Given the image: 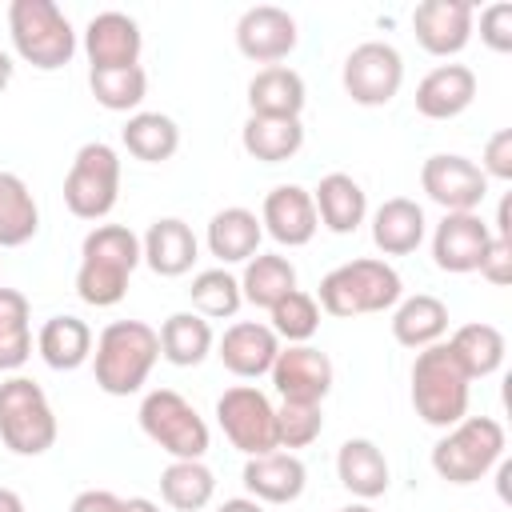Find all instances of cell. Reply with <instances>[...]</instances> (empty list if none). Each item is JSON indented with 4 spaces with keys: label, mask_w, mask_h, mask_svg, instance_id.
Wrapping results in <instances>:
<instances>
[{
    "label": "cell",
    "mask_w": 512,
    "mask_h": 512,
    "mask_svg": "<svg viewBox=\"0 0 512 512\" xmlns=\"http://www.w3.org/2000/svg\"><path fill=\"white\" fill-rule=\"evenodd\" d=\"M36 352L44 356L48 368L72 372L92 356V328L80 316H52L36 336Z\"/></svg>",
    "instance_id": "30"
},
{
    "label": "cell",
    "mask_w": 512,
    "mask_h": 512,
    "mask_svg": "<svg viewBox=\"0 0 512 512\" xmlns=\"http://www.w3.org/2000/svg\"><path fill=\"white\" fill-rule=\"evenodd\" d=\"M448 348H452V356L460 360V368L468 372V380L492 376V372L504 364V332H500L496 324H484V320L456 328L452 340H448Z\"/></svg>",
    "instance_id": "35"
},
{
    "label": "cell",
    "mask_w": 512,
    "mask_h": 512,
    "mask_svg": "<svg viewBox=\"0 0 512 512\" xmlns=\"http://www.w3.org/2000/svg\"><path fill=\"white\" fill-rule=\"evenodd\" d=\"M340 512H376V508H368V504H348V508H340Z\"/></svg>",
    "instance_id": "50"
},
{
    "label": "cell",
    "mask_w": 512,
    "mask_h": 512,
    "mask_svg": "<svg viewBox=\"0 0 512 512\" xmlns=\"http://www.w3.org/2000/svg\"><path fill=\"white\" fill-rule=\"evenodd\" d=\"M192 308L204 316V320H224V316H236V308L244 304L240 296V280L228 272V268H204L192 276Z\"/></svg>",
    "instance_id": "38"
},
{
    "label": "cell",
    "mask_w": 512,
    "mask_h": 512,
    "mask_svg": "<svg viewBox=\"0 0 512 512\" xmlns=\"http://www.w3.org/2000/svg\"><path fill=\"white\" fill-rule=\"evenodd\" d=\"M244 488L252 492V500H264V504H292L304 484H308V472H304V460L292 456V452H264V456H248L244 464Z\"/></svg>",
    "instance_id": "20"
},
{
    "label": "cell",
    "mask_w": 512,
    "mask_h": 512,
    "mask_svg": "<svg viewBox=\"0 0 512 512\" xmlns=\"http://www.w3.org/2000/svg\"><path fill=\"white\" fill-rule=\"evenodd\" d=\"M260 236H264L260 216L240 208V204L236 208H220L208 220V252L220 260V268L224 264H248L256 256V248H260Z\"/></svg>",
    "instance_id": "26"
},
{
    "label": "cell",
    "mask_w": 512,
    "mask_h": 512,
    "mask_svg": "<svg viewBox=\"0 0 512 512\" xmlns=\"http://www.w3.org/2000/svg\"><path fill=\"white\" fill-rule=\"evenodd\" d=\"M488 240L492 228L480 220V212H444L432 232V260L440 272H476Z\"/></svg>",
    "instance_id": "17"
},
{
    "label": "cell",
    "mask_w": 512,
    "mask_h": 512,
    "mask_svg": "<svg viewBox=\"0 0 512 512\" xmlns=\"http://www.w3.org/2000/svg\"><path fill=\"white\" fill-rule=\"evenodd\" d=\"M12 72H16V64H12V56L8 52H0V92L12 84Z\"/></svg>",
    "instance_id": "49"
},
{
    "label": "cell",
    "mask_w": 512,
    "mask_h": 512,
    "mask_svg": "<svg viewBox=\"0 0 512 512\" xmlns=\"http://www.w3.org/2000/svg\"><path fill=\"white\" fill-rule=\"evenodd\" d=\"M476 272H480L488 284H496V288L512 284V240L492 236L488 248H484V256H480V268H476Z\"/></svg>",
    "instance_id": "44"
},
{
    "label": "cell",
    "mask_w": 512,
    "mask_h": 512,
    "mask_svg": "<svg viewBox=\"0 0 512 512\" xmlns=\"http://www.w3.org/2000/svg\"><path fill=\"white\" fill-rule=\"evenodd\" d=\"M120 140H124V148H128L136 160H144V164H164V160H172L176 148H180V128H176V120L164 116V112H132L128 124L120 128Z\"/></svg>",
    "instance_id": "32"
},
{
    "label": "cell",
    "mask_w": 512,
    "mask_h": 512,
    "mask_svg": "<svg viewBox=\"0 0 512 512\" xmlns=\"http://www.w3.org/2000/svg\"><path fill=\"white\" fill-rule=\"evenodd\" d=\"M0 440L16 456H44L56 444V412L36 380L12 376L0 384Z\"/></svg>",
    "instance_id": "7"
},
{
    "label": "cell",
    "mask_w": 512,
    "mask_h": 512,
    "mask_svg": "<svg viewBox=\"0 0 512 512\" xmlns=\"http://www.w3.org/2000/svg\"><path fill=\"white\" fill-rule=\"evenodd\" d=\"M472 20L468 0H424L412 12V32L428 56H456L472 40Z\"/></svg>",
    "instance_id": "15"
},
{
    "label": "cell",
    "mask_w": 512,
    "mask_h": 512,
    "mask_svg": "<svg viewBox=\"0 0 512 512\" xmlns=\"http://www.w3.org/2000/svg\"><path fill=\"white\" fill-rule=\"evenodd\" d=\"M420 188L428 200H436L444 212H476L488 196V176L476 168V160L456 152H436L420 168Z\"/></svg>",
    "instance_id": "12"
},
{
    "label": "cell",
    "mask_w": 512,
    "mask_h": 512,
    "mask_svg": "<svg viewBox=\"0 0 512 512\" xmlns=\"http://www.w3.org/2000/svg\"><path fill=\"white\" fill-rule=\"evenodd\" d=\"M240 144L252 160L280 164V160H292L304 148V124L284 120V116H248L244 132H240Z\"/></svg>",
    "instance_id": "29"
},
{
    "label": "cell",
    "mask_w": 512,
    "mask_h": 512,
    "mask_svg": "<svg viewBox=\"0 0 512 512\" xmlns=\"http://www.w3.org/2000/svg\"><path fill=\"white\" fill-rule=\"evenodd\" d=\"M268 376H272V388L280 392V400L320 404L332 392V360L320 348H312V344L280 348Z\"/></svg>",
    "instance_id": "13"
},
{
    "label": "cell",
    "mask_w": 512,
    "mask_h": 512,
    "mask_svg": "<svg viewBox=\"0 0 512 512\" xmlns=\"http://www.w3.org/2000/svg\"><path fill=\"white\" fill-rule=\"evenodd\" d=\"M0 512H24V500L12 488H0Z\"/></svg>",
    "instance_id": "48"
},
{
    "label": "cell",
    "mask_w": 512,
    "mask_h": 512,
    "mask_svg": "<svg viewBox=\"0 0 512 512\" xmlns=\"http://www.w3.org/2000/svg\"><path fill=\"white\" fill-rule=\"evenodd\" d=\"M320 432H324V412H320V404L280 400V408H276V444H280V448H308Z\"/></svg>",
    "instance_id": "41"
},
{
    "label": "cell",
    "mask_w": 512,
    "mask_h": 512,
    "mask_svg": "<svg viewBox=\"0 0 512 512\" xmlns=\"http://www.w3.org/2000/svg\"><path fill=\"white\" fill-rule=\"evenodd\" d=\"M344 92L364 108H384L404 84V60L384 40H364L344 60Z\"/></svg>",
    "instance_id": "11"
},
{
    "label": "cell",
    "mask_w": 512,
    "mask_h": 512,
    "mask_svg": "<svg viewBox=\"0 0 512 512\" xmlns=\"http://www.w3.org/2000/svg\"><path fill=\"white\" fill-rule=\"evenodd\" d=\"M156 360H160V336L144 320H112L96 336L92 368H96L100 392H108V396L140 392Z\"/></svg>",
    "instance_id": "2"
},
{
    "label": "cell",
    "mask_w": 512,
    "mask_h": 512,
    "mask_svg": "<svg viewBox=\"0 0 512 512\" xmlns=\"http://www.w3.org/2000/svg\"><path fill=\"white\" fill-rule=\"evenodd\" d=\"M476 100V72L468 64H440L416 84V112L428 120H452Z\"/></svg>",
    "instance_id": "21"
},
{
    "label": "cell",
    "mask_w": 512,
    "mask_h": 512,
    "mask_svg": "<svg viewBox=\"0 0 512 512\" xmlns=\"http://www.w3.org/2000/svg\"><path fill=\"white\" fill-rule=\"evenodd\" d=\"M260 228L284 244V248H304L320 220H316V204H312V192L300 188V184H276L268 196H264V208H260Z\"/></svg>",
    "instance_id": "16"
},
{
    "label": "cell",
    "mask_w": 512,
    "mask_h": 512,
    "mask_svg": "<svg viewBox=\"0 0 512 512\" xmlns=\"http://www.w3.org/2000/svg\"><path fill=\"white\" fill-rule=\"evenodd\" d=\"M68 512H120V496H112V492H104V488H88V492H80V496L72 500Z\"/></svg>",
    "instance_id": "45"
},
{
    "label": "cell",
    "mask_w": 512,
    "mask_h": 512,
    "mask_svg": "<svg viewBox=\"0 0 512 512\" xmlns=\"http://www.w3.org/2000/svg\"><path fill=\"white\" fill-rule=\"evenodd\" d=\"M216 512H264V508H260V500H252V496H236V500H224Z\"/></svg>",
    "instance_id": "46"
},
{
    "label": "cell",
    "mask_w": 512,
    "mask_h": 512,
    "mask_svg": "<svg viewBox=\"0 0 512 512\" xmlns=\"http://www.w3.org/2000/svg\"><path fill=\"white\" fill-rule=\"evenodd\" d=\"M296 16L276 4H256L236 20V48L256 64H276L296 48Z\"/></svg>",
    "instance_id": "14"
},
{
    "label": "cell",
    "mask_w": 512,
    "mask_h": 512,
    "mask_svg": "<svg viewBox=\"0 0 512 512\" xmlns=\"http://www.w3.org/2000/svg\"><path fill=\"white\" fill-rule=\"evenodd\" d=\"M136 416H140L144 436L160 452H168L172 460H204V452H208V424L176 388L148 392L140 400Z\"/></svg>",
    "instance_id": "8"
},
{
    "label": "cell",
    "mask_w": 512,
    "mask_h": 512,
    "mask_svg": "<svg viewBox=\"0 0 512 512\" xmlns=\"http://www.w3.org/2000/svg\"><path fill=\"white\" fill-rule=\"evenodd\" d=\"M216 420L224 428V436L232 440V448H240L244 456H264L276 452V408L272 400L252 388V384H236L216 400Z\"/></svg>",
    "instance_id": "10"
},
{
    "label": "cell",
    "mask_w": 512,
    "mask_h": 512,
    "mask_svg": "<svg viewBox=\"0 0 512 512\" xmlns=\"http://www.w3.org/2000/svg\"><path fill=\"white\" fill-rule=\"evenodd\" d=\"M488 180H512V128H500L484 144V160L476 164Z\"/></svg>",
    "instance_id": "43"
},
{
    "label": "cell",
    "mask_w": 512,
    "mask_h": 512,
    "mask_svg": "<svg viewBox=\"0 0 512 512\" xmlns=\"http://www.w3.org/2000/svg\"><path fill=\"white\" fill-rule=\"evenodd\" d=\"M444 332H448V308H444V300H436L428 292H416V296L400 300L396 312H392V336L404 348L420 352V348L436 344Z\"/></svg>",
    "instance_id": "28"
},
{
    "label": "cell",
    "mask_w": 512,
    "mask_h": 512,
    "mask_svg": "<svg viewBox=\"0 0 512 512\" xmlns=\"http://www.w3.org/2000/svg\"><path fill=\"white\" fill-rule=\"evenodd\" d=\"M424 240V208L408 196H392L372 212V244L384 256H408Z\"/></svg>",
    "instance_id": "25"
},
{
    "label": "cell",
    "mask_w": 512,
    "mask_h": 512,
    "mask_svg": "<svg viewBox=\"0 0 512 512\" xmlns=\"http://www.w3.org/2000/svg\"><path fill=\"white\" fill-rule=\"evenodd\" d=\"M400 272L388 264V260H348L340 268H332L324 280H320V308L328 316H368V312H384L392 304H400Z\"/></svg>",
    "instance_id": "4"
},
{
    "label": "cell",
    "mask_w": 512,
    "mask_h": 512,
    "mask_svg": "<svg viewBox=\"0 0 512 512\" xmlns=\"http://www.w3.org/2000/svg\"><path fill=\"white\" fill-rule=\"evenodd\" d=\"M304 80L300 72L284 68V64H268L248 80V108L252 116H284V120H300L304 112Z\"/></svg>",
    "instance_id": "24"
},
{
    "label": "cell",
    "mask_w": 512,
    "mask_h": 512,
    "mask_svg": "<svg viewBox=\"0 0 512 512\" xmlns=\"http://www.w3.org/2000/svg\"><path fill=\"white\" fill-rule=\"evenodd\" d=\"M120 196V156L104 140L80 144L64 176V204L80 220H104Z\"/></svg>",
    "instance_id": "9"
},
{
    "label": "cell",
    "mask_w": 512,
    "mask_h": 512,
    "mask_svg": "<svg viewBox=\"0 0 512 512\" xmlns=\"http://www.w3.org/2000/svg\"><path fill=\"white\" fill-rule=\"evenodd\" d=\"M336 476L360 500H376V496L388 492V460L364 436H352V440L340 444V452H336Z\"/></svg>",
    "instance_id": "27"
},
{
    "label": "cell",
    "mask_w": 512,
    "mask_h": 512,
    "mask_svg": "<svg viewBox=\"0 0 512 512\" xmlns=\"http://www.w3.org/2000/svg\"><path fill=\"white\" fill-rule=\"evenodd\" d=\"M156 336H160V356H164L168 364H176V368L200 364V360L212 352V344H216L212 324H208L200 312H172V316L160 324Z\"/></svg>",
    "instance_id": "31"
},
{
    "label": "cell",
    "mask_w": 512,
    "mask_h": 512,
    "mask_svg": "<svg viewBox=\"0 0 512 512\" xmlns=\"http://www.w3.org/2000/svg\"><path fill=\"white\" fill-rule=\"evenodd\" d=\"M312 204H316V220L336 236L356 232L364 224V216H368V196L348 172L320 176V184L312 192Z\"/></svg>",
    "instance_id": "23"
},
{
    "label": "cell",
    "mask_w": 512,
    "mask_h": 512,
    "mask_svg": "<svg viewBox=\"0 0 512 512\" xmlns=\"http://www.w3.org/2000/svg\"><path fill=\"white\" fill-rule=\"evenodd\" d=\"M296 288V268L288 256L280 252H256L248 264H244V276H240V296L256 308H272L280 296H288Z\"/></svg>",
    "instance_id": "34"
},
{
    "label": "cell",
    "mask_w": 512,
    "mask_h": 512,
    "mask_svg": "<svg viewBox=\"0 0 512 512\" xmlns=\"http://www.w3.org/2000/svg\"><path fill=\"white\" fill-rule=\"evenodd\" d=\"M88 88L100 108L108 112H136L144 92H148V72L136 68H108V72H88Z\"/></svg>",
    "instance_id": "39"
},
{
    "label": "cell",
    "mask_w": 512,
    "mask_h": 512,
    "mask_svg": "<svg viewBox=\"0 0 512 512\" xmlns=\"http://www.w3.org/2000/svg\"><path fill=\"white\" fill-rule=\"evenodd\" d=\"M268 328L276 332V340H288V344H308L320 328V304L316 296L292 288L288 296H280L272 308H268Z\"/></svg>",
    "instance_id": "40"
},
{
    "label": "cell",
    "mask_w": 512,
    "mask_h": 512,
    "mask_svg": "<svg viewBox=\"0 0 512 512\" xmlns=\"http://www.w3.org/2000/svg\"><path fill=\"white\" fill-rule=\"evenodd\" d=\"M196 252H200L196 232H192L180 216L152 220V228H148L144 240H140V256H144V264H148L156 276H184V272H192Z\"/></svg>",
    "instance_id": "22"
},
{
    "label": "cell",
    "mask_w": 512,
    "mask_h": 512,
    "mask_svg": "<svg viewBox=\"0 0 512 512\" xmlns=\"http://www.w3.org/2000/svg\"><path fill=\"white\" fill-rule=\"evenodd\" d=\"M140 24L124 12H100L88 20L84 28V52L92 72H108V68H136L140 64Z\"/></svg>",
    "instance_id": "18"
},
{
    "label": "cell",
    "mask_w": 512,
    "mask_h": 512,
    "mask_svg": "<svg viewBox=\"0 0 512 512\" xmlns=\"http://www.w3.org/2000/svg\"><path fill=\"white\" fill-rule=\"evenodd\" d=\"M276 352H280V340L268 324L260 320H236L220 344H216V356L220 364L232 372V376H244V380H256L264 372H272L276 364Z\"/></svg>",
    "instance_id": "19"
},
{
    "label": "cell",
    "mask_w": 512,
    "mask_h": 512,
    "mask_svg": "<svg viewBox=\"0 0 512 512\" xmlns=\"http://www.w3.org/2000/svg\"><path fill=\"white\" fill-rule=\"evenodd\" d=\"M8 36H12L16 56L40 72L64 68L76 52V32L52 0H12L8 4Z\"/></svg>",
    "instance_id": "5"
},
{
    "label": "cell",
    "mask_w": 512,
    "mask_h": 512,
    "mask_svg": "<svg viewBox=\"0 0 512 512\" xmlns=\"http://www.w3.org/2000/svg\"><path fill=\"white\" fill-rule=\"evenodd\" d=\"M504 456V428L492 416H464L452 424L436 448H432V468L448 484H476L492 464Z\"/></svg>",
    "instance_id": "6"
},
{
    "label": "cell",
    "mask_w": 512,
    "mask_h": 512,
    "mask_svg": "<svg viewBox=\"0 0 512 512\" xmlns=\"http://www.w3.org/2000/svg\"><path fill=\"white\" fill-rule=\"evenodd\" d=\"M480 40L492 52H512V4L496 0L480 12Z\"/></svg>",
    "instance_id": "42"
},
{
    "label": "cell",
    "mask_w": 512,
    "mask_h": 512,
    "mask_svg": "<svg viewBox=\"0 0 512 512\" xmlns=\"http://www.w3.org/2000/svg\"><path fill=\"white\" fill-rule=\"evenodd\" d=\"M28 356H32L28 300L16 288H0V372L24 368Z\"/></svg>",
    "instance_id": "37"
},
{
    "label": "cell",
    "mask_w": 512,
    "mask_h": 512,
    "mask_svg": "<svg viewBox=\"0 0 512 512\" xmlns=\"http://www.w3.org/2000/svg\"><path fill=\"white\" fill-rule=\"evenodd\" d=\"M120 512H160V504H152L148 496H132V500H120Z\"/></svg>",
    "instance_id": "47"
},
{
    "label": "cell",
    "mask_w": 512,
    "mask_h": 512,
    "mask_svg": "<svg viewBox=\"0 0 512 512\" xmlns=\"http://www.w3.org/2000/svg\"><path fill=\"white\" fill-rule=\"evenodd\" d=\"M40 232V208L16 172H0V248H20Z\"/></svg>",
    "instance_id": "33"
},
{
    "label": "cell",
    "mask_w": 512,
    "mask_h": 512,
    "mask_svg": "<svg viewBox=\"0 0 512 512\" xmlns=\"http://www.w3.org/2000/svg\"><path fill=\"white\" fill-rule=\"evenodd\" d=\"M140 236L124 224H96L80 244L76 296L92 308H112L128 292V276L140 264Z\"/></svg>",
    "instance_id": "1"
},
{
    "label": "cell",
    "mask_w": 512,
    "mask_h": 512,
    "mask_svg": "<svg viewBox=\"0 0 512 512\" xmlns=\"http://www.w3.org/2000/svg\"><path fill=\"white\" fill-rule=\"evenodd\" d=\"M468 372L444 340L416 352L412 364V408L432 428H452L468 416Z\"/></svg>",
    "instance_id": "3"
},
{
    "label": "cell",
    "mask_w": 512,
    "mask_h": 512,
    "mask_svg": "<svg viewBox=\"0 0 512 512\" xmlns=\"http://www.w3.org/2000/svg\"><path fill=\"white\" fill-rule=\"evenodd\" d=\"M216 492V476L204 460H172L160 472V496L176 512H200Z\"/></svg>",
    "instance_id": "36"
}]
</instances>
